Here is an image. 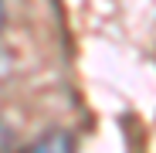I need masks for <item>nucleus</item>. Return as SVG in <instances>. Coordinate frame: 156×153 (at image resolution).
Segmentation results:
<instances>
[{
    "instance_id": "1",
    "label": "nucleus",
    "mask_w": 156,
    "mask_h": 153,
    "mask_svg": "<svg viewBox=\"0 0 156 153\" xmlns=\"http://www.w3.org/2000/svg\"><path fill=\"white\" fill-rule=\"evenodd\" d=\"M24 153H75V140L58 129V133H48V136H41L37 143H31Z\"/></svg>"
}]
</instances>
